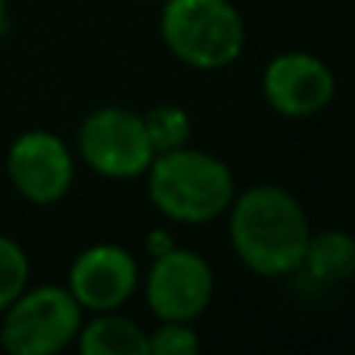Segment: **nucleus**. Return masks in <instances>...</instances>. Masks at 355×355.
Instances as JSON below:
<instances>
[{
    "mask_svg": "<svg viewBox=\"0 0 355 355\" xmlns=\"http://www.w3.org/2000/svg\"><path fill=\"white\" fill-rule=\"evenodd\" d=\"M3 22H6V3L0 0V31H3Z\"/></svg>",
    "mask_w": 355,
    "mask_h": 355,
    "instance_id": "obj_16",
    "label": "nucleus"
},
{
    "mask_svg": "<svg viewBox=\"0 0 355 355\" xmlns=\"http://www.w3.org/2000/svg\"><path fill=\"white\" fill-rule=\"evenodd\" d=\"M75 340L85 355H150L147 334L135 321L106 312H100V318L81 327Z\"/></svg>",
    "mask_w": 355,
    "mask_h": 355,
    "instance_id": "obj_10",
    "label": "nucleus"
},
{
    "mask_svg": "<svg viewBox=\"0 0 355 355\" xmlns=\"http://www.w3.org/2000/svg\"><path fill=\"white\" fill-rule=\"evenodd\" d=\"M302 265L321 284L349 281L355 275V237L346 231H321L309 237Z\"/></svg>",
    "mask_w": 355,
    "mask_h": 355,
    "instance_id": "obj_11",
    "label": "nucleus"
},
{
    "mask_svg": "<svg viewBox=\"0 0 355 355\" xmlns=\"http://www.w3.org/2000/svg\"><path fill=\"white\" fill-rule=\"evenodd\" d=\"M147 246H150V252H153V256H162V252L172 250V240H168L162 231H153V234L147 237Z\"/></svg>",
    "mask_w": 355,
    "mask_h": 355,
    "instance_id": "obj_15",
    "label": "nucleus"
},
{
    "mask_svg": "<svg viewBox=\"0 0 355 355\" xmlns=\"http://www.w3.org/2000/svg\"><path fill=\"white\" fill-rule=\"evenodd\" d=\"M150 200L168 218L200 225L234 202L231 168L202 150H168L150 162Z\"/></svg>",
    "mask_w": 355,
    "mask_h": 355,
    "instance_id": "obj_2",
    "label": "nucleus"
},
{
    "mask_svg": "<svg viewBox=\"0 0 355 355\" xmlns=\"http://www.w3.org/2000/svg\"><path fill=\"white\" fill-rule=\"evenodd\" d=\"M81 331V306L62 287L22 290L3 312L0 343L12 355H56Z\"/></svg>",
    "mask_w": 355,
    "mask_h": 355,
    "instance_id": "obj_4",
    "label": "nucleus"
},
{
    "mask_svg": "<svg viewBox=\"0 0 355 355\" xmlns=\"http://www.w3.org/2000/svg\"><path fill=\"white\" fill-rule=\"evenodd\" d=\"M6 172L10 181L25 200L37 206L62 200L72 187L75 166L69 147L50 131H25L12 141L6 153Z\"/></svg>",
    "mask_w": 355,
    "mask_h": 355,
    "instance_id": "obj_6",
    "label": "nucleus"
},
{
    "mask_svg": "<svg viewBox=\"0 0 355 355\" xmlns=\"http://www.w3.org/2000/svg\"><path fill=\"white\" fill-rule=\"evenodd\" d=\"M137 287V262L128 250L112 243H100L85 250L69 271V293L81 309L112 312Z\"/></svg>",
    "mask_w": 355,
    "mask_h": 355,
    "instance_id": "obj_9",
    "label": "nucleus"
},
{
    "mask_svg": "<svg viewBox=\"0 0 355 355\" xmlns=\"http://www.w3.org/2000/svg\"><path fill=\"white\" fill-rule=\"evenodd\" d=\"M144 119V128H147V137L153 144V153H168V150L187 147L190 137V116L175 103H162L153 106Z\"/></svg>",
    "mask_w": 355,
    "mask_h": 355,
    "instance_id": "obj_12",
    "label": "nucleus"
},
{
    "mask_svg": "<svg viewBox=\"0 0 355 355\" xmlns=\"http://www.w3.org/2000/svg\"><path fill=\"white\" fill-rule=\"evenodd\" d=\"M265 97L281 116L306 119L334 100V72L312 53H281L265 69Z\"/></svg>",
    "mask_w": 355,
    "mask_h": 355,
    "instance_id": "obj_8",
    "label": "nucleus"
},
{
    "mask_svg": "<svg viewBox=\"0 0 355 355\" xmlns=\"http://www.w3.org/2000/svg\"><path fill=\"white\" fill-rule=\"evenodd\" d=\"M162 37L187 66L221 69L240 56L246 31L227 0H168L162 10Z\"/></svg>",
    "mask_w": 355,
    "mask_h": 355,
    "instance_id": "obj_3",
    "label": "nucleus"
},
{
    "mask_svg": "<svg viewBox=\"0 0 355 355\" xmlns=\"http://www.w3.org/2000/svg\"><path fill=\"white\" fill-rule=\"evenodd\" d=\"M150 355H196L200 337L187 327V321H166L159 331L147 337Z\"/></svg>",
    "mask_w": 355,
    "mask_h": 355,
    "instance_id": "obj_14",
    "label": "nucleus"
},
{
    "mask_svg": "<svg viewBox=\"0 0 355 355\" xmlns=\"http://www.w3.org/2000/svg\"><path fill=\"white\" fill-rule=\"evenodd\" d=\"M212 300V268L187 250L156 256L147 277V302L162 321H193Z\"/></svg>",
    "mask_w": 355,
    "mask_h": 355,
    "instance_id": "obj_7",
    "label": "nucleus"
},
{
    "mask_svg": "<svg viewBox=\"0 0 355 355\" xmlns=\"http://www.w3.org/2000/svg\"><path fill=\"white\" fill-rule=\"evenodd\" d=\"M28 284V256L10 237H0V315Z\"/></svg>",
    "mask_w": 355,
    "mask_h": 355,
    "instance_id": "obj_13",
    "label": "nucleus"
},
{
    "mask_svg": "<svg viewBox=\"0 0 355 355\" xmlns=\"http://www.w3.org/2000/svg\"><path fill=\"white\" fill-rule=\"evenodd\" d=\"M231 206V240L246 268L265 277L302 268L312 227L293 193L262 184L240 193Z\"/></svg>",
    "mask_w": 355,
    "mask_h": 355,
    "instance_id": "obj_1",
    "label": "nucleus"
},
{
    "mask_svg": "<svg viewBox=\"0 0 355 355\" xmlns=\"http://www.w3.org/2000/svg\"><path fill=\"white\" fill-rule=\"evenodd\" d=\"M78 150L97 175L137 178L153 162V144L137 112L106 106L85 119L78 131Z\"/></svg>",
    "mask_w": 355,
    "mask_h": 355,
    "instance_id": "obj_5",
    "label": "nucleus"
}]
</instances>
